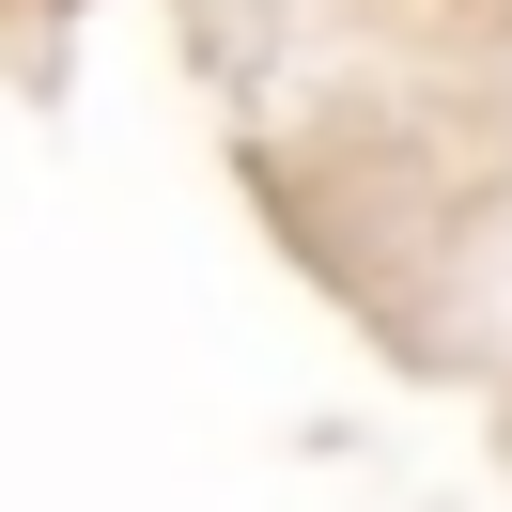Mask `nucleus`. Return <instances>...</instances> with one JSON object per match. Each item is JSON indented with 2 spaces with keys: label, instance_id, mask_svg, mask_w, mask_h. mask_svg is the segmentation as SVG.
I'll return each instance as SVG.
<instances>
[]
</instances>
